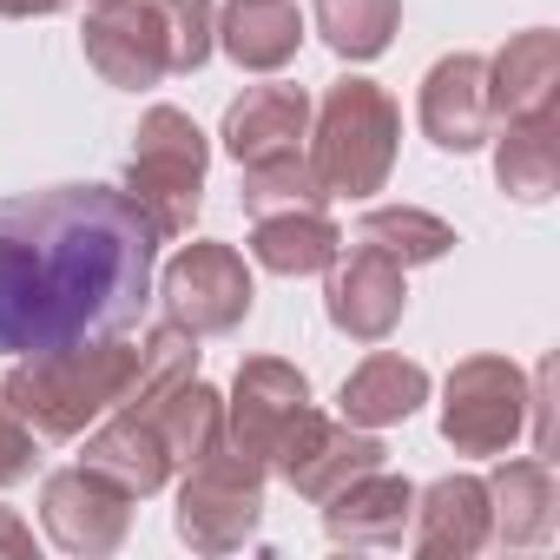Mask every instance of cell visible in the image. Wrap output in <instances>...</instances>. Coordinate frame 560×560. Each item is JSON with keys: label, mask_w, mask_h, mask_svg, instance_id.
<instances>
[{"label": "cell", "mask_w": 560, "mask_h": 560, "mask_svg": "<svg viewBox=\"0 0 560 560\" xmlns=\"http://www.w3.org/2000/svg\"><path fill=\"white\" fill-rule=\"evenodd\" d=\"M152 224L106 185L0 205V350L47 357L113 337L145 304Z\"/></svg>", "instance_id": "cell-1"}, {"label": "cell", "mask_w": 560, "mask_h": 560, "mask_svg": "<svg viewBox=\"0 0 560 560\" xmlns=\"http://www.w3.org/2000/svg\"><path fill=\"white\" fill-rule=\"evenodd\" d=\"M126 389H139V350H119V343L47 350V357H34V370H21L8 383V396L21 402V416H34L47 435H73L93 409L119 402Z\"/></svg>", "instance_id": "cell-2"}, {"label": "cell", "mask_w": 560, "mask_h": 560, "mask_svg": "<svg viewBox=\"0 0 560 560\" xmlns=\"http://www.w3.org/2000/svg\"><path fill=\"white\" fill-rule=\"evenodd\" d=\"M198 178H205V145H198L191 119L172 113V106H159V113L145 119L139 152H132V205L145 211V224H152L159 237H172V231L191 224V211H198Z\"/></svg>", "instance_id": "cell-3"}, {"label": "cell", "mask_w": 560, "mask_h": 560, "mask_svg": "<svg viewBox=\"0 0 560 560\" xmlns=\"http://www.w3.org/2000/svg\"><path fill=\"white\" fill-rule=\"evenodd\" d=\"M389 132H396V113L376 86L350 80L330 93L324 106V139H317V172L324 185L337 191H376L383 172H389Z\"/></svg>", "instance_id": "cell-4"}, {"label": "cell", "mask_w": 560, "mask_h": 560, "mask_svg": "<svg viewBox=\"0 0 560 560\" xmlns=\"http://www.w3.org/2000/svg\"><path fill=\"white\" fill-rule=\"evenodd\" d=\"M165 298H172V324H191V330H231L250 304V277L231 250L218 244H198L172 264L165 277Z\"/></svg>", "instance_id": "cell-5"}, {"label": "cell", "mask_w": 560, "mask_h": 560, "mask_svg": "<svg viewBox=\"0 0 560 560\" xmlns=\"http://www.w3.org/2000/svg\"><path fill=\"white\" fill-rule=\"evenodd\" d=\"M514 370L508 363H468L455 376V402H448V442L462 448H501L514 435Z\"/></svg>", "instance_id": "cell-6"}, {"label": "cell", "mask_w": 560, "mask_h": 560, "mask_svg": "<svg viewBox=\"0 0 560 560\" xmlns=\"http://www.w3.org/2000/svg\"><path fill=\"white\" fill-rule=\"evenodd\" d=\"M298 132H304V93H291V86H257L224 119V139L244 165L298 159Z\"/></svg>", "instance_id": "cell-7"}, {"label": "cell", "mask_w": 560, "mask_h": 560, "mask_svg": "<svg viewBox=\"0 0 560 560\" xmlns=\"http://www.w3.org/2000/svg\"><path fill=\"white\" fill-rule=\"evenodd\" d=\"M488 86H481V60H442L435 73H429V93H422V126L442 139V145H455V152H468V145H481V132H488Z\"/></svg>", "instance_id": "cell-8"}, {"label": "cell", "mask_w": 560, "mask_h": 560, "mask_svg": "<svg viewBox=\"0 0 560 560\" xmlns=\"http://www.w3.org/2000/svg\"><path fill=\"white\" fill-rule=\"evenodd\" d=\"M330 311H337V324H343V330H357V337H383V330L396 324V311H402V277H396V257H383V250L357 244L350 270L330 284Z\"/></svg>", "instance_id": "cell-9"}, {"label": "cell", "mask_w": 560, "mask_h": 560, "mask_svg": "<svg viewBox=\"0 0 560 560\" xmlns=\"http://www.w3.org/2000/svg\"><path fill=\"white\" fill-rule=\"evenodd\" d=\"M284 422H304V376L277 370V363H250L237 383V435L270 442Z\"/></svg>", "instance_id": "cell-10"}, {"label": "cell", "mask_w": 560, "mask_h": 560, "mask_svg": "<svg viewBox=\"0 0 560 560\" xmlns=\"http://www.w3.org/2000/svg\"><path fill=\"white\" fill-rule=\"evenodd\" d=\"M224 47H231L244 67H277V60H291V47H298V14H291V0H237L231 21H224Z\"/></svg>", "instance_id": "cell-11"}, {"label": "cell", "mask_w": 560, "mask_h": 560, "mask_svg": "<svg viewBox=\"0 0 560 560\" xmlns=\"http://www.w3.org/2000/svg\"><path fill=\"white\" fill-rule=\"evenodd\" d=\"M330 250H337V231L324 224L317 205H304V218H298V205H291L284 218L264 211V224H257V257H264L270 270H317Z\"/></svg>", "instance_id": "cell-12"}, {"label": "cell", "mask_w": 560, "mask_h": 560, "mask_svg": "<svg viewBox=\"0 0 560 560\" xmlns=\"http://www.w3.org/2000/svg\"><path fill=\"white\" fill-rule=\"evenodd\" d=\"M422 402V370H409L402 357H376L357 370V383L343 389V409L357 422H383V416H409Z\"/></svg>", "instance_id": "cell-13"}, {"label": "cell", "mask_w": 560, "mask_h": 560, "mask_svg": "<svg viewBox=\"0 0 560 560\" xmlns=\"http://www.w3.org/2000/svg\"><path fill=\"white\" fill-rule=\"evenodd\" d=\"M494 80H501V86H494L488 100H501L508 113H521V119L547 113V86H553V40H547V34H527L514 54H501Z\"/></svg>", "instance_id": "cell-14"}, {"label": "cell", "mask_w": 560, "mask_h": 560, "mask_svg": "<svg viewBox=\"0 0 560 560\" xmlns=\"http://www.w3.org/2000/svg\"><path fill=\"white\" fill-rule=\"evenodd\" d=\"M317 21H324V34H330L343 54L370 60V54H383V40H389L396 0H317Z\"/></svg>", "instance_id": "cell-15"}, {"label": "cell", "mask_w": 560, "mask_h": 560, "mask_svg": "<svg viewBox=\"0 0 560 560\" xmlns=\"http://www.w3.org/2000/svg\"><path fill=\"white\" fill-rule=\"evenodd\" d=\"M501 185L508 191H521V198H540L547 185H553V145H547V113H534L514 139H508V152H501Z\"/></svg>", "instance_id": "cell-16"}, {"label": "cell", "mask_w": 560, "mask_h": 560, "mask_svg": "<svg viewBox=\"0 0 560 560\" xmlns=\"http://www.w3.org/2000/svg\"><path fill=\"white\" fill-rule=\"evenodd\" d=\"M21 455H27V442H21L14 429H0V481H8V475H21Z\"/></svg>", "instance_id": "cell-17"}, {"label": "cell", "mask_w": 560, "mask_h": 560, "mask_svg": "<svg viewBox=\"0 0 560 560\" xmlns=\"http://www.w3.org/2000/svg\"><path fill=\"white\" fill-rule=\"evenodd\" d=\"M47 8H60V0H0V14H47Z\"/></svg>", "instance_id": "cell-18"}]
</instances>
